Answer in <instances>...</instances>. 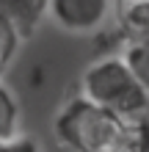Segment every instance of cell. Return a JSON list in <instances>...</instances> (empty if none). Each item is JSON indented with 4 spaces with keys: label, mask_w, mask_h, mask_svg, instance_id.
<instances>
[{
    "label": "cell",
    "mask_w": 149,
    "mask_h": 152,
    "mask_svg": "<svg viewBox=\"0 0 149 152\" xmlns=\"http://www.w3.org/2000/svg\"><path fill=\"white\" fill-rule=\"evenodd\" d=\"M124 119L77 94L61 105L55 116V138L72 152H113Z\"/></svg>",
    "instance_id": "cell-2"
},
{
    "label": "cell",
    "mask_w": 149,
    "mask_h": 152,
    "mask_svg": "<svg viewBox=\"0 0 149 152\" xmlns=\"http://www.w3.org/2000/svg\"><path fill=\"white\" fill-rule=\"evenodd\" d=\"M113 0H47V11L61 28L72 33L97 31L105 22Z\"/></svg>",
    "instance_id": "cell-3"
},
{
    "label": "cell",
    "mask_w": 149,
    "mask_h": 152,
    "mask_svg": "<svg viewBox=\"0 0 149 152\" xmlns=\"http://www.w3.org/2000/svg\"><path fill=\"white\" fill-rule=\"evenodd\" d=\"M113 152H149V127L141 119H124Z\"/></svg>",
    "instance_id": "cell-6"
},
{
    "label": "cell",
    "mask_w": 149,
    "mask_h": 152,
    "mask_svg": "<svg viewBox=\"0 0 149 152\" xmlns=\"http://www.w3.org/2000/svg\"><path fill=\"white\" fill-rule=\"evenodd\" d=\"M80 94L116 113L119 119H141L149 111V94L121 56L94 61L83 72Z\"/></svg>",
    "instance_id": "cell-1"
},
{
    "label": "cell",
    "mask_w": 149,
    "mask_h": 152,
    "mask_svg": "<svg viewBox=\"0 0 149 152\" xmlns=\"http://www.w3.org/2000/svg\"><path fill=\"white\" fill-rule=\"evenodd\" d=\"M20 39H22V36L3 20V17H0V72L11 64V58H14V53H17Z\"/></svg>",
    "instance_id": "cell-9"
},
{
    "label": "cell",
    "mask_w": 149,
    "mask_h": 152,
    "mask_svg": "<svg viewBox=\"0 0 149 152\" xmlns=\"http://www.w3.org/2000/svg\"><path fill=\"white\" fill-rule=\"evenodd\" d=\"M116 17L127 42H149V0H116Z\"/></svg>",
    "instance_id": "cell-5"
},
{
    "label": "cell",
    "mask_w": 149,
    "mask_h": 152,
    "mask_svg": "<svg viewBox=\"0 0 149 152\" xmlns=\"http://www.w3.org/2000/svg\"><path fill=\"white\" fill-rule=\"evenodd\" d=\"M3 152H41L39 144L33 138H25V136H17L11 141H6L3 144Z\"/></svg>",
    "instance_id": "cell-10"
},
{
    "label": "cell",
    "mask_w": 149,
    "mask_h": 152,
    "mask_svg": "<svg viewBox=\"0 0 149 152\" xmlns=\"http://www.w3.org/2000/svg\"><path fill=\"white\" fill-rule=\"evenodd\" d=\"M0 152H3V144H0Z\"/></svg>",
    "instance_id": "cell-12"
},
{
    "label": "cell",
    "mask_w": 149,
    "mask_h": 152,
    "mask_svg": "<svg viewBox=\"0 0 149 152\" xmlns=\"http://www.w3.org/2000/svg\"><path fill=\"white\" fill-rule=\"evenodd\" d=\"M44 11H47V0H0V17L22 39L36 31Z\"/></svg>",
    "instance_id": "cell-4"
},
{
    "label": "cell",
    "mask_w": 149,
    "mask_h": 152,
    "mask_svg": "<svg viewBox=\"0 0 149 152\" xmlns=\"http://www.w3.org/2000/svg\"><path fill=\"white\" fill-rule=\"evenodd\" d=\"M121 58L127 61V66L133 69L138 83H141L144 91L149 94V42H124Z\"/></svg>",
    "instance_id": "cell-7"
},
{
    "label": "cell",
    "mask_w": 149,
    "mask_h": 152,
    "mask_svg": "<svg viewBox=\"0 0 149 152\" xmlns=\"http://www.w3.org/2000/svg\"><path fill=\"white\" fill-rule=\"evenodd\" d=\"M17 130H20V105L14 94L0 83V144L17 138Z\"/></svg>",
    "instance_id": "cell-8"
},
{
    "label": "cell",
    "mask_w": 149,
    "mask_h": 152,
    "mask_svg": "<svg viewBox=\"0 0 149 152\" xmlns=\"http://www.w3.org/2000/svg\"><path fill=\"white\" fill-rule=\"evenodd\" d=\"M144 122H146V127H149V111H146V113H144Z\"/></svg>",
    "instance_id": "cell-11"
}]
</instances>
